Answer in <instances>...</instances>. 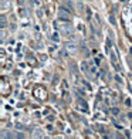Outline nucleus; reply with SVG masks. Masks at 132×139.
<instances>
[{
    "label": "nucleus",
    "mask_w": 132,
    "mask_h": 139,
    "mask_svg": "<svg viewBox=\"0 0 132 139\" xmlns=\"http://www.w3.org/2000/svg\"><path fill=\"white\" fill-rule=\"evenodd\" d=\"M60 16H61V17H64V18H65V20H67V18H68V14H67V13H64V11H63V10H60Z\"/></svg>",
    "instance_id": "nucleus-1"
}]
</instances>
